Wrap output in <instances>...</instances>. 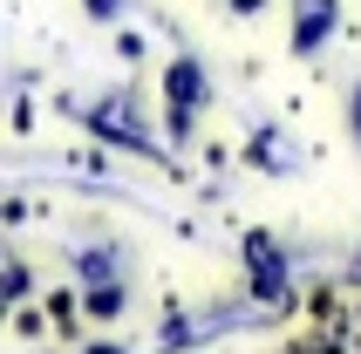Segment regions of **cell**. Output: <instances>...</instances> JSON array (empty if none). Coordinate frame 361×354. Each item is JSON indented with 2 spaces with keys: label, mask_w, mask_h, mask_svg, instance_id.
<instances>
[{
  "label": "cell",
  "mask_w": 361,
  "mask_h": 354,
  "mask_svg": "<svg viewBox=\"0 0 361 354\" xmlns=\"http://www.w3.org/2000/svg\"><path fill=\"white\" fill-rule=\"evenodd\" d=\"M355 130H361V89H355Z\"/></svg>",
  "instance_id": "3957f363"
},
{
  "label": "cell",
  "mask_w": 361,
  "mask_h": 354,
  "mask_svg": "<svg viewBox=\"0 0 361 354\" xmlns=\"http://www.w3.org/2000/svg\"><path fill=\"white\" fill-rule=\"evenodd\" d=\"M89 354H123V348H89Z\"/></svg>",
  "instance_id": "277c9868"
},
{
  "label": "cell",
  "mask_w": 361,
  "mask_h": 354,
  "mask_svg": "<svg viewBox=\"0 0 361 354\" xmlns=\"http://www.w3.org/2000/svg\"><path fill=\"white\" fill-rule=\"evenodd\" d=\"M89 314H96V320H116L123 314V286H89Z\"/></svg>",
  "instance_id": "7a4b0ae2"
},
{
  "label": "cell",
  "mask_w": 361,
  "mask_h": 354,
  "mask_svg": "<svg viewBox=\"0 0 361 354\" xmlns=\"http://www.w3.org/2000/svg\"><path fill=\"white\" fill-rule=\"evenodd\" d=\"M327 35H334V0H307V7H300V28H293V55H314Z\"/></svg>",
  "instance_id": "6da1fadb"
}]
</instances>
